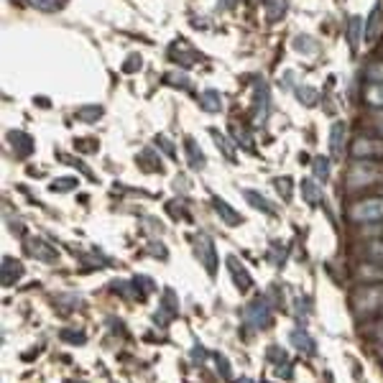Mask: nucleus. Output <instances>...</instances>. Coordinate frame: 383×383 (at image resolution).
I'll use <instances>...</instances> for the list:
<instances>
[{
    "instance_id": "1",
    "label": "nucleus",
    "mask_w": 383,
    "mask_h": 383,
    "mask_svg": "<svg viewBox=\"0 0 383 383\" xmlns=\"http://www.w3.org/2000/svg\"><path fill=\"white\" fill-rule=\"evenodd\" d=\"M350 220L353 223H381L383 220V197L360 199L350 207Z\"/></svg>"
},
{
    "instance_id": "2",
    "label": "nucleus",
    "mask_w": 383,
    "mask_h": 383,
    "mask_svg": "<svg viewBox=\"0 0 383 383\" xmlns=\"http://www.w3.org/2000/svg\"><path fill=\"white\" fill-rule=\"evenodd\" d=\"M268 110H271V89L266 80H256V92H253V120L256 125L266 123Z\"/></svg>"
},
{
    "instance_id": "3",
    "label": "nucleus",
    "mask_w": 383,
    "mask_h": 383,
    "mask_svg": "<svg viewBox=\"0 0 383 383\" xmlns=\"http://www.w3.org/2000/svg\"><path fill=\"white\" fill-rule=\"evenodd\" d=\"M358 312H373L378 307H383V286H366L360 289L353 299Z\"/></svg>"
},
{
    "instance_id": "4",
    "label": "nucleus",
    "mask_w": 383,
    "mask_h": 383,
    "mask_svg": "<svg viewBox=\"0 0 383 383\" xmlns=\"http://www.w3.org/2000/svg\"><path fill=\"white\" fill-rule=\"evenodd\" d=\"M381 28H383V3L381 0H375L371 13L366 18V26H363V41L368 46L375 44L378 41V36H381Z\"/></svg>"
},
{
    "instance_id": "5",
    "label": "nucleus",
    "mask_w": 383,
    "mask_h": 383,
    "mask_svg": "<svg viewBox=\"0 0 383 383\" xmlns=\"http://www.w3.org/2000/svg\"><path fill=\"white\" fill-rule=\"evenodd\" d=\"M378 177H381V171L375 169L373 164H355L353 169H350V177H348V184L353 189L358 187H368V184H373V182H378Z\"/></svg>"
},
{
    "instance_id": "6",
    "label": "nucleus",
    "mask_w": 383,
    "mask_h": 383,
    "mask_svg": "<svg viewBox=\"0 0 383 383\" xmlns=\"http://www.w3.org/2000/svg\"><path fill=\"white\" fill-rule=\"evenodd\" d=\"M345 141H348V123H345V120H335L330 128L332 159H342V156H345Z\"/></svg>"
},
{
    "instance_id": "7",
    "label": "nucleus",
    "mask_w": 383,
    "mask_h": 383,
    "mask_svg": "<svg viewBox=\"0 0 383 383\" xmlns=\"http://www.w3.org/2000/svg\"><path fill=\"white\" fill-rule=\"evenodd\" d=\"M353 156H355V159H373V156H383V141L358 138V141L353 143Z\"/></svg>"
},
{
    "instance_id": "8",
    "label": "nucleus",
    "mask_w": 383,
    "mask_h": 383,
    "mask_svg": "<svg viewBox=\"0 0 383 383\" xmlns=\"http://www.w3.org/2000/svg\"><path fill=\"white\" fill-rule=\"evenodd\" d=\"M197 253H199V259H202V263H205L207 274L212 276L215 266H217V256H215V245L207 235H197Z\"/></svg>"
},
{
    "instance_id": "9",
    "label": "nucleus",
    "mask_w": 383,
    "mask_h": 383,
    "mask_svg": "<svg viewBox=\"0 0 383 383\" xmlns=\"http://www.w3.org/2000/svg\"><path fill=\"white\" fill-rule=\"evenodd\" d=\"M245 320L253 325V327H263L268 320H271V314H268V307L263 299H259V302H253L248 307V312H245Z\"/></svg>"
},
{
    "instance_id": "10",
    "label": "nucleus",
    "mask_w": 383,
    "mask_h": 383,
    "mask_svg": "<svg viewBox=\"0 0 383 383\" xmlns=\"http://www.w3.org/2000/svg\"><path fill=\"white\" fill-rule=\"evenodd\" d=\"M228 271L232 274V278H235V286L241 289V292H245V289H250V274L245 271V268L238 263V259L235 256H228Z\"/></svg>"
},
{
    "instance_id": "11",
    "label": "nucleus",
    "mask_w": 383,
    "mask_h": 383,
    "mask_svg": "<svg viewBox=\"0 0 383 383\" xmlns=\"http://www.w3.org/2000/svg\"><path fill=\"white\" fill-rule=\"evenodd\" d=\"M223 92H217V89H205L202 95H199V107L205 110V113H220L223 110Z\"/></svg>"
},
{
    "instance_id": "12",
    "label": "nucleus",
    "mask_w": 383,
    "mask_h": 383,
    "mask_svg": "<svg viewBox=\"0 0 383 383\" xmlns=\"http://www.w3.org/2000/svg\"><path fill=\"white\" fill-rule=\"evenodd\" d=\"M10 143H13V149H16V153L21 156V159H26V156H31V151H34V141H31V135L23 133V131H10Z\"/></svg>"
},
{
    "instance_id": "13",
    "label": "nucleus",
    "mask_w": 383,
    "mask_h": 383,
    "mask_svg": "<svg viewBox=\"0 0 383 383\" xmlns=\"http://www.w3.org/2000/svg\"><path fill=\"white\" fill-rule=\"evenodd\" d=\"M363 21H360V16H350L348 18V44H350V52L355 54L358 46H360V39H363Z\"/></svg>"
},
{
    "instance_id": "14",
    "label": "nucleus",
    "mask_w": 383,
    "mask_h": 383,
    "mask_svg": "<svg viewBox=\"0 0 383 383\" xmlns=\"http://www.w3.org/2000/svg\"><path fill=\"white\" fill-rule=\"evenodd\" d=\"M184 149H187V161L192 169H202L205 166V153H202V149L197 146L195 138H184Z\"/></svg>"
},
{
    "instance_id": "15",
    "label": "nucleus",
    "mask_w": 383,
    "mask_h": 383,
    "mask_svg": "<svg viewBox=\"0 0 383 383\" xmlns=\"http://www.w3.org/2000/svg\"><path fill=\"white\" fill-rule=\"evenodd\" d=\"M212 205H215V210H217V215H220V217H223V220H225L228 225H230V228H235V225H241V215L235 212V210H232V207L228 205L225 199H220V197H215Z\"/></svg>"
},
{
    "instance_id": "16",
    "label": "nucleus",
    "mask_w": 383,
    "mask_h": 383,
    "mask_svg": "<svg viewBox=\"0 0 383 383\" xmlns=\"http://www.w3.org/2000/svg\"><path fill=\"white\" fill-rule=\"evenodd\" d=\"M243 197L248 199L250 205L256 207V210H261V212H266V215H276V207L268 202L266 197H261L259 192H253V189H243Z\"/></svg>"
},
{
    "instance_id": "17",
    "label": "nucleus",
    "mask_w": 383,
    "mask_h": 383,
    "mask_svg": "<svg viewBox=\"0 0 383 383\" xmlns=\"http://www.w3.org/2000/svg\"><path fill=\"white\" fill-rule=\"evenodd\" d=\"M286 6H289V0H266L268 23H276V21H281V18L286 16Z\"/></svg>"
},
{
    "instance_id": "18",
    "label": "nucleus",
    "mask_w": 383,
    "mask_h": 383,
    "mask_svg": "<svg viewBox=\"0 0 383 383\" xmlns=\"http://www.w3.org/2000/svg\"><path fill=\"white\" fill-rule=\"evenodd\" d=\"M23 274V268H21V263H16L13 259H6L3 261V284L10 286L13 281H18V276Z\"/></svg>"
},
{
    "instance_id": "19",
    "label": "nucleus",
    "mask_w": 383,
    "mask_h": 383,
    "mask_svg": "<svg viewBox=\"0 0 383 383\" xmlns=\"http://www.w3.org/2000/svg\"><path fill=\"white\" fill-rule=\"evenodd\" d=\"M302 195L304 199L309 202V205H320V199H322V189L314 184L312 179H304L302 182Z\"/></svg>"
},
{
    "instance_id": "20",
    "label": "nucleus",
    "mask_w": 383,
    "mask_h": 383,
    "mask_svg": "<svg viewBox=\"0 0 383 383\" xmlns=\"http://www.w3.org/2000/svg\"><path fill=\"white\" fill-rule=\"evenodd\" d=\"M366 102L373 107H383V82H373L366 89Z\"/></svg>"
},
{
    "instance_id": "21",
    "label": "nucleus",
    "mask_w": 383,
    "mask_h": 383,
    "mask_svg": "<svg viewBox=\"0 0 383 383\" xmlns=\"http://www.w3.org/2000/svg\"><path fill=\"white\" fill-rule=\"evenodd\" d=\"M296 100L302 102V105H307V107H314L317 102H320V98H317V89H312V87H296Z\"/></svg>"
},
{
    "instance_id": "22",
    "label": "nucleus",
    "mask_w": 383,
    "mask_h": 383,
    "mask_svg": "<svg viewBox=\"0 0 383 383\" xmlns=\"http://www.w3.org/2000/svg\"><path fill=\"white\" fill-rule=\"evenodd\" d=\"M312 169H314V179H317V182H327V179H330V161L325 159V156H317V159H314Z\"/></svg>"
},
{
    "instance_id": "23",
    "label": "nucleus",
    "mask_w": 383,
    "mask_h": 383,
    "mask_svg": "<svg viewBox=\"0 0 383 383\" xmlns=\"http://www.w3.org/2000/svg\"><path fill=\"white\" fill-rule=\"evenodd\" d=\"M28 250L34 253V256H39V259H44V261H54L56 259V253H54L52 248H46V243L44 241H31V245H28Z\"/></svg>"
},
{
    "instance_id": "24",
    "label": "nucleus",
    "mask_w": 383,
    "mask_h": 383,
    "mask_svg": "<svg viewBox=\"0 0 383 383\" xmlns=\"http://www.w3.org/2000/svg\"><path fill=\"white\" fill-rule=\"evenodd\" d=\"M210 133H212V138H215V143H217V149H220V151L225 153V156H228V161H235V151H232V146H230V141H228V138H225L223 133H220V131H210Z\"/></svg>"
},
{
    "instance_id": "25",
    "label": "nucleus",
    "mask_w": 383,
    "mask_h": 383,
    "mask_svg": "<svg viewBox=\"0 0 383 383\" xmlns=\"http://www.w3.org/2000/svg\"><path fill=\"white\" fill-rule=\"evenodd\" d=\"M100 116H102V107L100 105H89V107H80V110H77V118H80V120H87V123H95Z\"/></svg>"
},
{
    "instance_id": "26",
    "label": "nucleus",
    "mask_w": 383,
    "mask_h": 383,
    "mask_svg": "<svg viewBox=\"0 0 383 383\" xmlns=\"http://www.w3.org/2000/svg\"><path fill=\"white\" fill-rule=\"evenodd\" d=\"M31 6L39 8L41 13H54V10H59L64 6V0H31Z\"/></svg>"
},
{
    "instance_id": "27",
    "label": "nucleus",
    "mask_w": 383,
    "mask_h": 383,
    "mask_svg": "<svg viewBox=\"0 0 383 383\" xmlns=\"http://www.w3.org/2000/svg\"><path fill=\"white\" fill-rule=\"evenodd\" d=\"M166 82H169V85H177V87H184V89L192 87V80H189L184 72H169V74H166Z\"/></svg>"
},
{
    "instance_id": "28",
    "label": "nucleus",
    "mask_w": 383,
    "mask_h": 383,
    "mask_svg": "<svg viewBox=\"0 0 383 383\" xmlns=\"http://www.w3.org/2000/svg\"><path fill=\"white\" fill-rule=\"evenodd\" d=\"M292 340H294L296 345H299V350H307V353H312V340L307 338V335H304L302 330H296V332H292Z\"/></svg>"
},
{
    "instance_id": "29",
    "label": "nucleus",
    "mask_w": 383,
    "mask_h": 383,
    "mask_svg": "<svg viewBox=\"0 0 383 383\" xmlns=\"http://www.w3.org/2000/svg\"><path fill=\"white\" fill-rule=\"evenodd\" d=\"M77 187V179H56L52 184L54 192H67V189H74Z\"/></svg>"
},
{
    "instance_id": "30",
    "label": "nucleus",
    "mask_w": 383,
    "mask_h": 383,
    "mask_svg": "<svg viewBox=\"0 0 383 383\" xmlns=\"http://www.w3.org/2000/svg\"><path fill=\"white\" fill-rule=\"evenodd\" d=\"M366 77L373 82H383V64H371L366 72Z\"/></svg>"
},
{
    "instance_id": "31",
    "label": "nucleus",
    "mask_w": 383,
    "mask_h": 383,
    "mask_svg": "<svg viewBox=\"0 0 383 383\" xmlns=\"http://www.w3.org/2000/svg\"><path fill=\"white\" fill-rule=\"evenodd\" d=\"M368 256L375 261H383V241L371 243V245H368Z\"/></svg>"
},
{
    "instance_id": "32",
    "label": "nucleus",
    "mask_w": 383,
    "mask_h": 383,
    "mask_svg": "<svg viewBox=\"0 0 383 383\" xmlns=\"http://www.w3.org/2000/svg\"><path fill=\"white\" fill-rule=\"evenodd\" d=\"M360 276H366V278L381 276V278H383V268H373V263H371V266H363V268H360Z\"/></svg>"
},
{
    "instance_id": "33",
    "label": "nucleus",
    "mask_w": 383,
    "mask_h": 383,
    "mask_svg": "<svg viewBox=\"0 0 383 383\" xmlns=\"http://www.w3.org/2000/svg\"><path fill=\"white\" fill-rule=\"evenodd\" d=\"M371 125H373L375 131L383 135V110H378V113H373V118H371Z\"/></svg>"
},
{
    "instance_id": "34",
    "label": "nucleus",
    "mask_w": 383,
    "mask_h": 383,
    "mask_svg": "<svg viewBox=\"0 0 383 383\" xmlns=\"http://www.w3.org/2000/svg\"><path fill=\"white\" fill-rule=\"evenodd\" d=\"M276 187H278V192H281V195H284L286 199H289V195H292V187H289V179H278Z\"/></svg>"
},
{
    "instance_id": "35",
    "label": "nucleus",
    "mask_w": 383,
    "mask_h": 383,
    "mask_svg": "<svg viewBox=\"0 0 383 383\" xmlns=\"http://www.w3.org/2000/svg\"><path fill=\"white\" fill-rule=\"evenodd\" d=\"M141 64H143V59H141V56H133V59H131V62L125 64L123 69H125V72H131V69H133V67H141Z\"/></svg>"
},
{
    "instance_id": "36",
    "label": "nucleus",
    "mask_w": 383,
    "mask_h": 383,
    "mask_svg": "<svg viewBox=\"0 0 383 383\" xmlns=\"http://www.w3.org/2000/svg\"><path fill=\"white\" fill-rule=\"evenodd\" d=\"M232 3H235V0H225V3H220V6H223V8H230Z\"/></svg>"
},
{
    "instance_id": "37",
    "label": "nucleus",
    "mask_w": 383,
    "mask_h": 383,
    "mask_svg": "<svg viewBox=\"0 0 383 383\" xmlns=\"http://www.w3.org/2000/svg\"><path fill=\"white\" fill-rule=\"evenodd\" d=\"M375 335H378V340H381V342H383V325H381V327H378V332H375Z\"/></svg>"
}]
</instances>
